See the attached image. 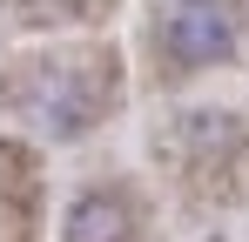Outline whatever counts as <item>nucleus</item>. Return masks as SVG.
I'll list each match as a JSON object with an SVG mask.
<instances>
[{
	"label": "nucleus",
	"instance_id": "f257e3e1",
	"mask_svg": "<svg viewBox=\"0 0 249 242\" xmlns=\"http://www.w3.org/2000/svg\"><path fill=\"white\" fill-rule=\"evenodd\" d=\"M236 34H243V7H236V0H182V7L162 20L168 54L189 61V68L222 61V54L236 47Z\"/></svg>",
	"mask_w": 249,
	"mask_h": 242
},
{
	"label": "nucleus",
	"instance_id": "f03ea898",
	"mask_svg": "<svg viewBox=\"0 0 249 242\" xmlns=\"http://www.w3.org/2000/svg\"><path fill=\"white\" fill-rule=\"evenodd\" d=\"M101 108H108V74L101 68H61V74H47L41 101H34L47 135H81Z\"/></svg>",
	"mask_w": 249,
	"mask_h": 242
},
{
	"label": "nucleus",
	"instance_id": "7ed1b4c3",
	"mask_svg": "<svg viewBox=\"0 0 249 242\" xmlns=\"http://www.w3.org/2000/svg\"><path fill=\"white\" fill-rule=\"evenodd\" d=\"M68 242H128V208L115 195H88L68 208Z\"/></svg>",
	"mask_w": 249,
	"mask_h": 242
}]
</instances>
